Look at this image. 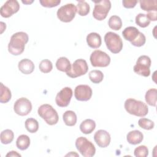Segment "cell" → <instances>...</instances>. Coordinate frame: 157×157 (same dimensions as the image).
<instances>
[{"mask_svg":"<svg viewBox=\"0 0 157 157\" xmlns=\"http://www.w3.org/2000/svg\"><path fill=\"white\" fill-rule=\"evenodd\" d=\"M89 78L93 83H99L104 78V74L99 70H93L89 73Z\"/></svg>","mask_w":157,"mask_h":157,"instance_id":"1f68e13d","label":"cell"},{"mask_svg":"<svg viewBox=\"0 0 157 157\" xmlns=\"http://www.w3.org/2000/svg\"><path fill=\"white\" fill-rule=\"evenodd\" d=\"M151 63V61L149 56L141 55L138 58L136 64L133 67L134 72L138 75L146 77H148L150 75V67Z\"/></svg>","mask_w":157,"mask_h":157,"instance_id":"ba28073f","label":"cell"},{"mask_svg":"<svg viewBox=\"0 0 157 157\" xmlns=\"http://www.w3.org/2000/svg\"><path fill=\"white\" fill-rule=\"evenodd\" d=\"M140 8L147 12H150L157 11V1L156 0H140L139 1Z\"/></svg>","mask_w":157,"mask_h":157,"instance_id":"7402d4cb","label":"cell"},{"mask_svg":"<svg viewBox=\"0 0 157 157\" xmlns=\"http://www.w3.org/2000/svg\"><path fill=\"white\" fill-rule=\"evenodd\" d=\"M77 7L72 3L66 4L58 9L56 12L58 18L63 22H71L75 17Z\"/></svg>","mask_w":157,"mask_h":157,"instance_id":"52a82bcc","label":"cell"},{"mask_svg":"<svg viewBox=\"0 0 157 157\" xmlns=\"http://www.w3.org/2000/svg\"><path fill=\"white\" fill-rule=\"evenodd\" d=\"M63 120L66 125L73 126L77 123V115L72 110H67L63 115Z\"/></svg>","mask_w":157,"mask_h":157,"instance_id":"603a6c76","label":"cell"},{"mask_svg":"<svg viewBox=\"0 0 157 157\" xmlns=\"http://www.w3.org/2000/svg\"><path fill=\"white\" fill-rule=\"evenodd\" d=\"M146 42V37L145 35L142 33H140L139 37L137 38V39L134 41L133 42H131V44L135 47H140L143 46Z\"/></svg>","mask_w":157,"mask_h":157,"instance_id":"8d00e7d4","label":"cell"},{"mask_svg":"<svg viewBox=\"0 0 157 157\" xmlns=\"http://www.w3.org/2000/svg\"><path fill=\"white\" fill-rule=\"evenodd\" d=\"M137 2L138 1L137 0H123L122 4L124 7L127 9H131L134 8L136 6Z\"/></svg>","mask_w":157,"mask_h":157,"instance_id":"74e56055","label":"cell"},{"mask_svg":"<svg viewBox=\"0 0 157 157\" xmlns=\"http://www.w3.org/2000/svg\"><path fill=\"white\" fill-rule=\"evenodd\" d=\"M25 126L26 130L31 133H35L39 129V123L33 118L26 119L25 123Z\"/></svg>","mask_w":157,"mask_h":157,"instance_id":"4316f807","label":"cell"},{"mask_svg":"<svg viewBox=\"0 0 157 157\" xmlns=\"http://www.w3.org/2000/svg\"><path fill=\"white\" fill-rule=\"evenodd\" d=\"M14 138V134L10 129H5L1 132L0 139L2 144H9L12 142Z\"/></svg>","mask_w":157,"mask_h":157,"instance_id":"83f0119b","label":"cell"},{"mask_svg":"<svg viewBox=\"0 0 157 157\" xmlns=\"http://www.w3.org/2000/svg\"><path fill=\"white\" fill-rule=\"evenodd\" d=\"M88 45L92 48H98L102 44L101 36L97 33H91L86 36Z\"/></svg>","mask_w":157,"mask_h":157,"instance_id":"d6986e66","label":"cell"},{"mask_svg":"<svg viewBox=\"0 0 157 157\" xmlns=\"http://www.w3.org/2000/svg\"><path fill=\"white\" fill-rule=\"evenodd\" d=\"M96 128V123L93 120L86 119L80 125L81 132L85 134H91Z\"/></svg>","mask_w":157,"mask_h":157,"instance_id":"ffe728a7","label":"cell"},{"mask_svg":"<svg viewBox=\"0 0 157 157\" xmlns=\"http://www.w3.org/2000/svg\"><path fill=\"white\" fill-rule=\"evenodd\" d=\"M124 106L128 113L137 117H145L148 112V107L146 104L133 98L127 99L124 102Z\"/></svg>","mask_w":157,"mask_h":157,"instance_id":"7a4b0ae2","label":"cell"},{"mask_svg":"<svg viewBox=\"0 0 157 157\" xmlns=\"http://www.w3.org/2000/svg\"><path fill=\"white\" fill-rule=\"evenodd\" d=\"M39 2L41 6L45 7H54L58 6L61 1L60 0H40Z\"/></svg>","mask_w":157,"mask_h":157,"instance_id":"d590c367","label":"cell"},{"mask_svg":"<svg viewBox=\"0 0 157 157\" xmlns=\"http://www.w3.org/2000/svg\"><path fill=\"white\" fill-rule=\"evenodd\" d=\"M73 92L72 90L68 86L63 88L56 94L55 102L58 106L61 107H67L71 100Z\"/></svg>","mask_w":157,"mask_h":157,"instance_id":"7c38bea8","label":"cell"},{"mask_svg":"<svg viewBox=\"0 0 157 157\" xmlns=\"http://www.w3.org/2000/svg\"><path fill=\"white\" fill-rule=\"evenodd\" d=\"M90 62L93 67H105L109 65L110 63V58L105 52L96 50L93 51L90 57Z\"/></svg>","mask_w":157,"mask_h":157,"instance_id":"9c48e42d","label":"cell"},{"mask_svg":"<svg viewBox=\"0 0 157 157\" xmlns=\"http://www.w3.org/2000/svg\"><path fill=\"white\" fill-rule=\"evenodd\" d=\"M1 94H0V102L1 103H7L8 102L12 97L11 91L9 88L4 85L2 83H1L0 88Z\"/></svg>","mask_w":157,"mask_h":157,"instance_id":"484cf974","label":"cell"},{"mask_svg":"<svg viewBox=\"0 0 157 157\" xmlns=\"http://www.w3.org/2000/svg\"><path fill=\"white\" fill-rule=\"evenodd\" d=\"M140 31L139 29L134 26L126 27L122 32V35L124 39L129 42H133L139 37Z\"/></svg>","mask_w":157,"mask_h":157,"instance_id":"e0dca14e","label":"cell"},{"mask_svg":"<svg viewBox=\"0 0 157 157\" xmlns=\"http://www.w3.org/2000/svg\"><path fill=\"white\" fill-rule=\"evenodd\" d=\"M135 21H136V23L141 28L147 27L150 25L151 21L149 20V18L147 17L146 14L142 13H139L136 17Z\"/></svg>","mask_w":157,"mask_h":157,"instance_id":"4dcf8cb0","label":"cell"},{"mask_svg":"<svg viewBox=\"0 0 157 157\" xmlns=\"http://www.w3.org/2000/svg\"><path fill=\"white\" fill-rule=\"evenodd\" d=\"M39 70L43 73H48L52 71L53 69V64L51 61L45 59L40 61L39 66Z\"/></svg>","mask_w":157,"mask_h":157,"instance_id":"d6a6232c","label":"cell"},{"mask_svg":"<svg viewBox=\"0 0 157 157\" xmlns=\"http://www.w3.org/2000/svg\"><path fill=\"white\" fill-rule=\"evenodd\" d=\"M30 139L25 134L19 136L16 140V146L20 150H25L29 147Z\"/></svg>","mask_w":157,"mask_h":157,"instance_id":"cb8c5ba5","label":"cell"},{"mask_svg":"<svg viewBox=\"0 0 157 157\" xmlns=\"http://www.w3.org/2000/svg\"><path fill=\"white\" fill-rule=\"evenodd\" d=\"M20 9V4L16 0L7 1L1 7L0 13L4 18H9Z\"/></svg>","mask_w":157,"mask_h":157,"instance_id":"4fadbf2b","label":"cell"},{"mask_svg":"<svg viewBox=\"0 0 157 157\" xmlns=\"http://www.w3.org/2000/svg\"><path fill=\"white\" fill-rule=\"evenodd\" d=\"M88 70V66L86 61L83 59H78L74 62L71 70L66 73V75L71 78H76L86 74Z\"/></svg>","mask_w":157,"mask_h":157,"instance_id":"30bf717a","label":"cell"},{"mask_svg":"<svg viewBox=\"0 0 157 157\" xmlns=\"http://www.w3.org/2000/svg\"><path fill=\"white\" fill-rule=\"evenodd\" d=\"M134 154L136 157H146L148 155V149L145 145H140L134 149Z\"/></svg>","mask_w":157,"mask_h":157,"instance_id":"e575fe53","label":"cell"},{"mask_svg":"<svg viewBox=\"0 0 157 157\" xmlns=\"http://www.w3.org/2000/svg\"><path fill=\"white\" fill-rule=\"evenodd\" d=\"M146 15L150 21H156V19H157L156 12H148Z\"/></svg>","mask_w":157,"mask_h":157,"instance_id":"f35d334b","label":"cell"},{"mask_svg":"<svg viewBox=\"0 0 157 157\" xmlns=\"http://www.w3.org/2000/svg\"><path fill=\"white\" fill-rule=\"evenodd\" d=\"M104 41L107 48L114 54L120 53L123 48V41L117 33L107 32L104 36Z\"/></svg>","mask_w":157,"mask_h":157,"instance_id":"277c9868","label":"cell"},{"mask_svg":"<svg viewBox=\"0 0 157 157\" xmlns=\"http://www.w3.org/2000/svg\"><path fill=\"white\" fill-rule=\"evenodd\" d=\"M138 124L140 128L146 130L152 129L155 126V123L152 120L146 118H140L138 121Z\"/></svg>","mask_w":157,"mask_h":157,"instance_id":"836d02e7","label":"cell"},{"mask_svg":"<svg viewBox=\"0 0 157 157\" xmlns=\"http://www.w3.org/2000/svg\"><path fill=\"white\" fill-rule=\"evenodd\" d=\"M90 10V5L85 1H78L77 5V11L79 15L86 16L87 15Z\"/></svg>","mask_w":157,"mask_h":157,"instance_id":"f546056e","label":"cell"},{"mask_svg":"<svg viewBox=\"0 0 157 157\" xmlns=\"http://www.w3.org/2000/svg\"><path fill=\"white\" fill-rule=\"evenodd\" d=\"M157 90L156 88H150L145 93V99L146 102L151 105L155 107L156 105Z\"/></svg>","mask_w":157,"mask_h":157,"instance_id":"d4e9b609","label":"cell"},{"mask_svg":"<svg viewBox=\"0 0 157 157\" xmlns=\"http://www.w3.org/2000/svg\"><path fill=\"white\" fill-rule=\"evenodd\" d=\"M144 135L139 130H133L129 132L126 136L128 142L131 145H137L142 142Z\"/></svg>","mask_w":157,"mask_h":157,"instance_id":"ac0fdd59","label":"cell"},{"mask_svg":"<svg viewBox=\"0 0 157 157\" xmlns=\"http://www.w3.org/2000/svg\"><path fill=\"white\" fill-rule=\"evenodd\" d=\"M38 115L49 125L56 124L58 121V115L56 110L50 104L41 105L37 110Z\"/></svg>","mask_w":157,"mask_h":157,"instance_id":"3957f363","label":"cell"},{"mask_svg":"<svg viewBox=\"0 0 157 157\" xmlns=\"http://www.w3.org/2000/svg\"><path fill=\"white\" fill-rule=\"evenodd\" d=\"M93 91L91 87L87 85H79L74 90L75 99L79 101H87L92 96Z\"/></svg>","mask_w":157,"mask_h":157,"instance_id":"5bb4252c","label":"cell"},{"mask_svg":"<svg viewBox=\"0 0 157 157\" xmlns=\"http://www.w3.org/2000/svg\"><path fill=\"white\" fill-rule=\"evenodd\" d=\"M94 140L96 144L101 148H105L109 146L110 142V134L103 129L97 131L94 135Z\"/></svg>","mask_w":157,"mask_h":157,"instance_id":"9a60e30c","label":"cell"},{"mask_svg":"<svg viewBox=\"0 0 157 157\" xmlns=\"http://www.w3.org/2000/svg\"><path fill=\"white\" fill-rule=\"evenodd\" d=\"M6 157H9V156H10V157H11V156H19V157H21V156L20 154L18 153H17V151H9V152L6 155Z\"/></svg>","mask_w":157,"mask_h":157,"instance_id":"ab89813d","label":"cell"},{"mask_svg":"<svg viewBox=\"0 0 157 157\" xmlns=\"http://www.w3.org/2000/svg\"><path fill=\"white\" fill-rule=\"evenodd\" d=\"M94 7L93 10V17L99 21L104 20L111 8V2L109 0L93 1Z\"/></svg>","mask_w":157,"mask_h":157,"instance_id":"5b68a950","label":"cell"},{"mask_svg":"<svg viewBox=\"0 0 157 157\" xmlns=\"http://www.w3.org/2000/svg\"><path fill=\"white\" fill-rule=\"evenodd\" d=\"M56 67L58 70L67 73L71 69L70 61L66 57L59 58L56 62Z\"/></svg>","mask_w":157,"mask_h":157,"instance_id":"44dd1931","label":"cell"},{"mask_svg":"<svg viewBox=\"0 0 157 157\" xmlns=\"http://www.w3.org/2000/svg\"><path fill=\"white\" fill-rule=\"evenodd\" d=\"M31 102L26 98H19L14 103L13 110L18 115L26 116L31 112Z\"/></svg>","mask_w":157,"mask_h":157,"instance_id":"8fae6325","label":"cell"},{"mask_svg":"<svg viewBox=\"0 0 157 157\" xmlns=\"http://www.w3.org/2000/svg\"><path fill=\"white\" fill-rule=\"evenodd\" d=\"M28 40V35L25 32L20 31L13 34L8 44L9 52L15 56L21 55L24 52L25 44Z\"/></svg>","mask_w":157,"mask_h":157,"instance_id":"6da1fadb","label":"cell"},{"mask_svg":"<svg viewBox=\"0 0 157 157\" xmlns=\"http://www.w3.org/2000/svg\"><path fill=\"white\" fill-rule=\"evenodd\" d=\"M21 2L25 4H30L33 3L34 2V1H33V0L32 1H22Z\"/></svg>","mask_w":157,"mask_h":157,"instance_id":"60d3db41","label":"cell"},{"mask_svg":"<svg viewBox=\"0 0 157 157\" xmlns=\"http://www.w3.org/2000/svg\"><path fill=\"white\" fill-rule=\"evenodd\" d=\"M75 147L84 157H92L95 155L96 148L94 144L85 137H79L76 139Z\"/></svg>","mask_w":157,"mask_h":157,"instance_id":"8992f818","label":"cell"},{"mask_svg":"<svg viewBox=\"0 0 157 157\" xmlns=\"http://www.w3.org/2000/svg\"><path fill=\"white\" fill-rule=\"evenodd\" d=\"M108 25L110 28L118 31L122 27V21L120 17L117 15H112L109 20Z\"/></svg>","mask_w":157,"mask_h":157,"instance_id":"f1b7e54d","label":"cell"},{"mask_svg":"<svg viewBox=\"0 0 157 157\" xmlns=\"http://www.w3.org/2000/svg\"><path fill=\"white\" fill-rule=\"evenodd\" d=\"M18 67L21 73L27 75L31 74L34 71L35 66L34 63L31 60L25 58L19 61Z\"/></svg>","mask_w":157,"mask_h":157,"instance_id":"2e32d148","label":"cell"}]
</instances>
